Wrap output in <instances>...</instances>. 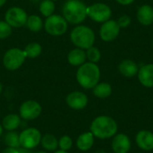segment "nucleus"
<instances>
[{
	"mask_svg": "<svg viewBox=\"0 0 153 153\" xmlns=\"http://www.w3.org/2000/svg\"><path fill=\"white\" fill-rule=\"evenodd\" d=\"M90 132H91L95 138L100 140L110 139L118 133V125L113 117L102 115L92 120Z\"/></svg>",
	"mask_w": 153,
	"mask_h": 153,
	"instance_id": "1",
	"label": "nucleus"
},
{
	"mask_svg": "<svg viewBox=\"0 0 153 153\" xmlns=\"http://www.w3.org/2000/svg\"><path fill=\"white\" fill-rule=\"evenodd\" d=\"M75 76L77 82L82 88L91 90L100 82V69L97 64L85 62L78 67Z\"/></svg>",
	"mask_w": 153,
	"mask_h": 153,
	"instance_id": "2",
	"label": "nucleus"
},
{
	"mask_svg": "<svg viewBox=\"0 0 153 153\" xmlns=\"http://www.w3.org/2000/svg\"><path fill=\"white\" fill-rule=\"evenodd\" d=\"M63 17L71 24H80L87 18V6L81 0H67L62 8Z\"/></svg>",
	"mask_w": 153,
	"mask_h": 153,
	"instance_id": "3",
	"label": "nucleus"
},
{
	"mask_svg": "<svg viewBox=\"0 0 153 153\" xmlns=\"http://www.w3.org/2000/svg\"><path fill=\"white\" fill-rule=\"evenodd\" d=\"M95 39L96 37L93 30L86 25H78L74 27L70 33L72 43L76 48L84 50L94 45Z\"/></svg>",
	"mask_w": 153,
	"mask_h": 153,
	"instance_id": "4",
	"label": "nucleus"
},
{
	"mask_svg": "<svg viewBox=\"0 0 153 153\" xmlns=\"http://www.w3.org/2000/svg\"><path fill=\"white\" fill-rule=\"evenodd\" d=\"M67 28L68 22L63 15L52 14L47 17L44 22V29L51 36H61L66 32Z\"/></svg>",
	"mask_w": 153,
	"mask_h": 153,
	"instance_id": "5",
	"label": "nucleus"
},
{
	"mask_svg": "<svg viewBox=\"0 0 153 153\" xmlns=\"http://www.w3.org/2000/svg\"><path fill=\"white\" fill-rule=\"evenodd\" d=\"M26 56L23 49L19 48H12L4 53L3 56V65L5 69L9 71H15L23 65Z\"/></svg>",
	"mask_w": 153,
	"mask_h": 153,
	"instance_id": "6",
	"label": "nucleus"
},
{
	"mask_svg": "<svg viewBox=\"0 0 153 153\" xmlns=\"http://www.w3.org/2000/svg\"><path fill=\"white\" fill-rule=\"evenodd\" d=\"M111 15V8L104 3H95L87 6V16L96 22L103 23L110 20Z\"/></svg>",
	"mask_w": 153,
	"mask_h": 153,
	"instance_id": "7",
	"label": "nucleus"
},
{
	"mask_svg": "<svg viewBox=\"0 0 153 153\" xmlns=\"http://www.w3.org/2000/svg\"><path fill=\"white\" fill-rule=\"evenodd\" d=\"M27 19V13L19 6L10 7L4 13V21L12 28H21L26 25Z\"/></svg>",
	"mask_w": 153,
	"mask_h": 153,
	"instance_id": "8",
	"label": "nucleus"
},
{
	"mask_svg": "<svg viewBox=\"0 0 153 153\" xmlns=\"http://www.w3.org/2000/svg\"><path fill=\"white\" fill-rule=\"evenodd\" d=\"M41 137L42 135L38 129L34 127L26 128L19 134L20 145L22 148L32 150L40 143Z\"/></svg>",
	"mask_w": 153,
	"mask_h": 153,
	"instance_id": "9",
	"label": "nucleus"
},
{
	"mask_svg": "<svg viewBox=\"0 0 153 153\" xmlns=\"http://www.w3.org/2000/svg\"><path fill=\"white\" fill-rule=\"evenodd\" d=\"M42 108L39 102L36 100H26L24 101L19 108V114L21 118L24 120H34L39 117L41 114Z\"/></svg>",
	"mask_w": 153,
	"mask_h": 153,
	"instance_id": "10",
	"label": "nucleus"
},
{
	"mask_svg": "<svg viewBox=\"0 0 153 153\" xmlns=\"http://www.w3.org/2000/svg\"><path fill=\"white\" fill-rule=\"evenodd\" d=\"M120 33V27L117 21L108 20L102 23L100 29V37L105 42H110L115 40Z\"/></svg>",
	"mask_w": 153,
	"mask_h": 153,
	"instance_id": "11",
	"label": "nucleus"
},
{
	"mask_svg": "<svg viewBox=\"0 0 153 153\" xmlns=\"http://www.w3.org/2000/svg\"><path fill=\"white\" fill-rule=\"evenodd\" d=\"M132 147L130 137L124 133H117L112 137L111 148L114 153H128Z\"/></svg>",
	"mask_w": 153,
	"mask_h": 153,
	"instance_id": "12",
	"label": "nucleus"
},
{
	"mask_svg": "<svg viewBox=\"0 0 153 153\" xmlns=\"http://www.w3.org/2000/svg\"><path fill=\"white\" fill-rule=\"evenodd\" d=\"M66 104L69 108L74 110H82L86 108L88 105V97L87 95L79 91L70 92L65 99Z\"/></svg>",
	"mask_w": 153,
	"mask_h": 153,
	"instance_id": "13",
	"label": "nucleus"
},
{
	"mask_svg": "<svg viewBox=\"0 0 153 153\" xmlns=\"http://www.w3.org/2000/svg\"><path fill=\"white\" fill-rule=\"evenodd\" d=\"M137 147L144 152L153 151V133L150 130H141L135 135Z\"/></svg>",
	"mask_w": 153,
	"mask_h": 153,
	"instance_id": "14",
	"label": "nucleus"
},
{
	"mask_svg": "<svg viewBox=\"0 0 153 153\" xmlns=\"http://www.w3.org/2000/svg\"><path fill=\"white\" fill-rule=\"evenodd\" d=\"M138 80L140 83L146 88H153V64L143 65L139 68Z\"/></svg>",
	"mask_w": 153,
	"mask_h": 153,
	"instance_id": "15",
	"label": "nucleus"
},
{
	"mask_svg": "<svg viewBox=\"0 0 153 153\" xmlns=\"http://www.w3.org/2000/svg\"><path fill=\"white\" fill-rule=\"evenodd\" d=\"M118 72L126 78H132L135 75H137L139 71L138 65L131 60V59H125L121 61L118 65Z\"/></svg>",
	"mask_w": 153,
	"mask_h": 153,
	"instance_id": "16",
	"label": "nucleus"
},
{
	"mask_svg": "<svg viewBox=\"0 0 153 153\" xmlns=\"http://www.w3.org/2000/svg\"><path fill=\"white\" fill-rule=\"evenodd\" d=\"M136 17L141 24L144 26L152 25L153 23V7L150 4H143L138 8Z\"/></svg>",
	"mask_w": 153,
	"mask_h": 153,
	"instance_id": "17",
	"label": "nucleus"
},
{
	"mask_svg": "<svg viewBox=\"0 0 153 153\" xmlns=\"http://www.w3.org/2000/svg\"><path fill=\"white\" fill-rule=\"evenodd\" d=\"M86 52L84 49L75 48L67 55V61L73 66H80L86 62Z\"/></svg>",
	"mask_w": 153,
	"mask_h": 153,
	"instance_id": "18",
	"label": "nucleus"
},
{
	"mask_svg": "<svg viewBox=\"0 0 153 153\" xmlns=\"http://www.w3.org/2000/svg\"><path fill=\"white\" fill-rule=\"evenodd\" d=\"M95 137L91 132H86L79 135L76 140V146L82 152H87L91 150L94 144Z\"/></svg>",
	"mask_w": 153,
	"mask_h": 153,
	"instance_id": "19",
	"label": "nucleus"
},
{
	"mask_svg": "<svg viewBox=\"0 0 153 153\" xmlns=\"http://www.w3.org/2000/svg\"><path fill=\"white\" fill-rule=\"evenodd\" d=\"M21 117L16 114H9L3 118L2 126L6 131H14L21 126Z\"/></svg>",
	"mask_w": 153,
	"mask_h": 153,
	"instance_id": "20",
	"label": "nucleus"
},
{
	"mask_svg": "<svg viewBox=\"0 0 153 153\" xmlns=\"http://www.w3.org/2000/svg\"><path fill=\"white\" fill-rule=\"evenodd\" d=\"M93 95L99 99H107L112 94V86L110 83L103 82H99L92 89Z\"/></svg>",
	"mask_w": 153,
	"mask_h": 153,
	"instance_id": "21",
	"label": "nucleus"
},
{
	"mask_svg": "<svg viewBox=\"0 0 153 153\" xmlns=\"http://www.w3.org/2000/svg\"><path fill=\"white\" fill-rule=\"evenodd\" d=\"M40 143L42 147L48 152H55L58 148V140L56 138L55 135L47 134L41 137Z\"/></svg>",
	"mask_w": 153,
	"mask_h": 153,
	"instance_id": "22",
	"label": "nucleus"
},
{
	"mask_svg": "<svg viewBox=\"0 0 153 153\" xmlns=\"http://www.w3.org/2000/svg\"><path fill=\"white\" fill-rule=\"evenodd\" d=\"M26 26L28 27V29L30 31L39 32V31H40L43 29L44 22H43V21H42L40 16L37 15V14H31V15L28 16Z\"/></svg>",
	"mask_w": 153,
	"mask_h": 153,
	"instance_id": "23",
	"label": "nucleus"
},
{
	"mask_svg": "<svg viewBox=\"0 0 153 153\" xmlns=\"http://www.w3.org/2000/svg\"><path fill=\"white\" fill-rule=\"evenodd\" d=\"M23 52L26 56V58L34 59L40 56L42 52V46L38 42L29 43L23 49Z\"/></svg>",
	"mask_w": 153,
	"mask_h": 153,
	"instance_id": "24",
	"label": "nucleus"
},
{
	"mask_svg": "<svg viewBox=\"0 0 153 153\" xmlns=\"http://www.w3.org/2000/svg\"><path fill=\"white\" fill-rule=\"evenodd\" d=\"M4 142L7 147H13L17 149L21 147L19 134L14 131H8V133H6L4 137Z\"/></svg>",
	"mask_w": 153,
	"mask_h": 153,
	"instance_id": "25",
	"label": "nucleus"
},
{
	"mask_svg": "<svg viewBox=\"0 0 153 153\" xmlns=\"http://www.w3.org/2000/svg\"><path fill=\"white\" fill-rule=\"evenodd\" d=\"M39 13L44 16V17H48L52 14H54L55 9H56V4L54 1L52 0H43L39 4Z\"/></svg>",
	"mask_w": 153,
	"mask_h": 153,
	"instance_id": "26",
	"label": "nucleus"
},
{
	"mask_svg": "<svg viewBox=\"0 0 153 153\" xmlns=\"http://www.w3.org/2000/svg\"><path fill=\"white\" fill-rule=\"evenodd\" d=\"M86 57L89 60V62L97 64L98 62H100V58H101V53L100 51V49L97 47H91L88 49H86Z\"/></svg>",
	"mask_w": 153,
	"mask_h": 153,
	"instance_id": "27",
	"label": "nucleus"
},
{
	"mask_svg": "<svg viewBox=\"0 0 153 153\" xmlns=\"http://www.w3.org/2000/svg\"><path fill=\"white\" fill-rule=\"evenodd\" d=\"M13 28L5 21H0V39H7L11 36Z\"/></svg>",
	"mask_w": 153,
	"mask_h": 153,
	"instance_id": "28",
	"label": "nucleus"
},
{
	"mask_svg": "<svg viewBox=\"0 0 153 153\" xmlns=\"http://www.w3.org/2000/svg\"><path fill=\"white\" fill-rule=\"evenodd\" d=\"M58 147L63 151H69L73 147V140L70 136L65 135L58 140Z\"/></svg>",
	"mask_w": 153,
	"mask_h": 153,
	"instance_id": "29",
	"label": "nucleus"
},
{
	"mask_svg": "<svg viewBox=\"0 0 153 153\" xmlns=\"http://www.w3.org/2000/svg\"><path fill=\"white\" fill-rule=\"evenodd\" d=\"M131 17L127 14H123L121 15L118 20L117 21L118 26L120 27V29H124V28H127L130 24H131Z\"/></svg>",
	"mask_w": 153,
	"mask_h": 153,
	"instance_id": "30",
	"label": "nucleus"
},
{
	"mask_svg": "<svg viewBox=\"0 0 153 153\" xmlns=\"http://www.w3.org/2000/svg\"><path fill=\"white\" fill-rule=\"evenodd\" d=\"M2 153H20L19 149L13 148V147H6Z\"/></svg>",
	"mask_w": 153,
	"mask_h": 153,
	"instance_id": "31",
	"label": "nucleus"
},
{
	"mask_svg": "<svg viewBox=\"0 0 153 153\" xmlns=\"http://www.w3.org/2000/svg\"><path fill=\"white\" fill-rule=\"evenodd\" d=\"M116 1L122 5H129L131 4H133L135 0H116Z\"/></svg>",
	"mask_w": 153,
	"mask_h": 153,
	"instance_id": "32",
	"label": "nucleus"
},
{
	"mask_svg": "<svg viewBox=\"0 0 153 153\" xmlns=\"http://www.w3.org/2000/svg\"><path fill=\"white\" fill-rule=\"evenodd\" d=\"M19 152L20 153H33L31 152V150H28V149H25V148H19Z\"/></svg>",
	"mask_w": 153,
	"mask_h": 153,
	"instance_id": "33",
	"label": "nucleus"
},
{
	"mask_svg": "<svg viewBox=\"0 0 153 153\" xmlns=\"http://www.w3.org/2000/svg\"><path fill=\"white\" fill-rule=\"evenodd\" d=\"M7 0H0V7H2L5 3H6Z\"/></svg>",
	"mask_w": 153,
	"mask_h": 153,
	"instance_id": "34",
	"label": "nucleus"
},
{
	"mask_svg": "<svg viewBox=\"0 0 153 153\" xmlns=\"http://www.w3.org/2000/svg\"><path fill=\"white\" fill-rule=\"evenodd\" d=\"M54 153H68L67 152H65V151H63V150H59V151H55V152Z\"/></svg>",
	"mask_w": 153,
	"mask_h": 153,
	"instance_id": "35",
	"label": "nucleus"
},
{
	"mask_svg": "<svg viewBox=\"0 0 153 153\" xmlns=\"http://www.w3.org/2000/svg\"><path fill=\"white\" fill-rule=\"evenodd\" d=\"M3 126H2V125H0V136L2 135V134H3Z\"/></svg>",
	"mask_w": 153,
	"mask_h": 153,
	"instance_id": "36",
	"label": "nucleus"
},
{
	"mask_svg": "<svg viewBox=\"0 0 153 153\" xmlns=\"http://www.w3.org/2000/svg\"><path fill=\"white\" fill-rule=\"evenodd\" d=\"M2 91H3V85H2V83L0 82V94L2 93Z\"/></svg>",
	"mask_w": 153,
	"mask_h": 153,
	"instance_id": "37",
	"label": "nucleus"
},
{
	"mask_svg": "<svg viewBox=\"0 0 153 153\" xmlns=\"http://www.w3.org/2000/svg\"><path fill=\"white\" fill-rule=\"evenodd\" d=\"M37 153H48L47 152H38Z\"/></svg>",
	"mask_w": 153,
	"mask_h": 153,
	"instance_id": "38",
	"label": "nucleus"
},
{
	"mask_svg": "<svg viewBox=\"0 0 153 153\" xmlns=\"http://www.w3.org/2000/svg\"><path fill=\"white\" fill-rule=\"evenodd\" d=\"M52 1H54V2H55V1H57V0H52Z\"/></svg>",
	"mask_w": 153,
	"mask_h": 153,
	"instance_id": "39",
	"label": "nucleus"
},
{
	"mask_svg": "<svg viewBox=\"0 0 153 153\" xmlns=\"http://www.w3.org/2000/svg\"><path fill=\"white\" fill-rule=\"evenodd\" d=\"M152 47H153V40H152Z\"/></svg>",
	"mask_w": 153,
	"mask_h": 153,
	"instance_id": "40",
	"label": "nucleus"
}]
</instances>
